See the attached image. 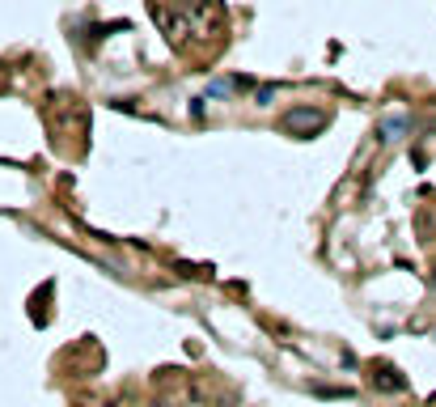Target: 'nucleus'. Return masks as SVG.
Masks as SVG:
<instances>
[{"instance_id":"f257e3e1","label":"nucleus","mask_w":436,"mask_h":407,"mask_svg":"<svg viewBox=\"0 0 436 407\" xmlns=\"http://www.w3.org/2000/svg\"><path fill=\"white\" fill-rule=\"evenodd\" d=\"M284 127L288 132H318V127H326V115L322 110H293V115H284Z\"/></svg>"},{"instance_id":"f03ea898","label":"nucleus","mask_w":436,"mask_h":407,"mask_svg":"<svg viewBox=\"0 0 436 407\" xmlns=\"http://www.w3.org/2000/svg\"><path fill=\"white\" fill-rule=\"evenodd\" d=\"M403 127H407V119H386V140H394Z\"/></svg>"}]
</instances>
